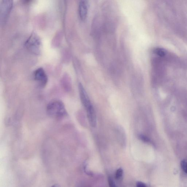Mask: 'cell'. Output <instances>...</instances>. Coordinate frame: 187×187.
Returning a JSON list of instances; mask_svg holds the SVG:
<instances>
[{
	"label": "cell",
	"instance_id": "3957f363",
	"mask_svg": "<svg viewBox=\"0 0 187 187\" xmlns=\"http://www.w3.org/2000/svg\"><path fill=\"white\" fill-rule=\"evenodd\" d=\"M13 0H2L0 9L1 21L3 22L6 20L12 10Z\"/></svg>",
	"mask_w": 187,
	"mask_h": 187
},
{
	"label": "cell",
	"instance_id": "8fae6325",
	"mask_svg": "<svg viewBox=\"0 0 187 187\" xmlns=\"http://www.w3.org/2000/svg\"><path fill=\"white\" fill-rule=\"evenodd\" d=\"M139 137L140 140L144 142H148L150 141L149 138H148L147 137L144 136V135H140Z\"/></svg>",
	"mask_w": 187,
	"mask_h": 187
},
{
	"label": "cell",
	"instance_id": "277c9868",
	"mask_svg": "<svg viewBox=\"0 0 187 187\" xmlns=\"http://www.w3.org/2000/svg\"><path fill=\"white\" fill-rule=\"evenodd\" d=\"M34 78L38 85L42 88L47 85L48 79L45 72L43 68H39L35 70L34 73Z\"/></svg>",
	"mask_w": 187,
	"mask_h": 187
},
{
	"label": "cell",
	"instance_id": "5bb4252c",
	"mask_svg": "<svg viewBox=\"0 0 187 187\" xmlns=\"http://www.w3.org/2000/svg\"><path fill=\"white\" fill-rule=\"evenodd\" d=\"M22 2L25 4H27L31 3L32 0H21Z\"/></svg>",
	"mask_w": 187,
	"mask_h": 187
},
{
	"label": "cell",
	"instance_id": "52a82bcc",
	"mask_svg": "<svg viewBox=\"0 0 187 187\" xmlns=\"http://www.w3.org/2000/svg\"><path fill=\"white\" fill-rule=\"evenodd\" d=\"M88 119L90 125L92 127H95L97 125V118L93 107L86 110Z\"/></svg>",
	"mask_w": 187,
	"mask_h": 187
},
{
	"label": "cell",
	"instance_id": "7c38bea8",
	"mask_svg": "<svg viewBox=\"0 0 187 187\" xmlns=\"http://www.w3.org/2000/svg\"><path fill=\"white\" fill-rule=\"evenodd\" d=\"M108 183L109 186L111 187H115L116 186L114 181L110 177H109L108 178Z\"/></svg>",
	"mask_w": 187,
	"mask_h": 187
},
{
	"label": "cell",
	"instance_id": "30bf717a",
	"mask_svg": "<svg viewBox=\"0 0 187 187\" xmlns=\"http://www.w3.org/2000/svg\"><path fill=\"white\" fill-rule=\"evenodd\" d=\"M154 52L156 54L160 56H164V52L163 51L162 49H156L155 50Z\"/></svg>",
	"mask_w": 187,
	"mask_h": 187
},
{
	"label": "cell",
	"instance_id": "8992f818",
	"mask_svg": "<svg viewBox=\"0 0 187 187\" xmlns=\"http://www.w3.org/2000/svg\"><path fill=\"white\" fill-rule=\"evenodd\" d=\"M88 3L87 0H81L79 3V12L81 19L82 21L86 20L88 14Z\"/></svg>",
	"mask_w": 187,
	"mask_h": 187
},
{
	"label": "cell",
	"instance_id": "4fadbf2b",
	"mask_svg": "<svg viewBox=\"0 0 187 187\" xmlns=\"http://www.w3.org/2000/svg\"><path fill=\"white\" fill-rule=\"evenodd\" d=\"M136 186L138 187H146V186L144 183L140 182H138L136 183Z\"/></svg>",
	"mask_w": 187,
	"mask_h": 187
},
{
	"label": "cell",
	"instance_id": "5b68a950",
	"mask_svg": "<svg viewBox=\"0 0 187 187\" xmlns=\"http://www.w3.org/2000/svg\"><path fill=\"white\" fill-rule=\"evenodd\" d=\"M79 90L81 102L86 110L93 107L84 87L81 83L79 85Z\"/></svg>",
	"mask_w": 187,
	"mask_h": 187
},
{
	"label": "cell",
	"instance_id": "6da1fadb",
	"mask_svg": "<svg viewBox=\"0 0 187 187\" xmlns=\"http://www.w3.org/2000/svg\"><path fill=\"white\" fill-rule=\"evenodd\" d=\"M47 112L51 117L56 118H63L67 115L64 103L59 100H55L49 102L47 105Z\"/></svg>",
	"mask_w": 187,
	"mask_h": 187
},
{
	"label": "cell",
	"instance_id": "7a4b0ae2",
	"mask_svg": "<svg viewBox=\"0 0 187 187\" xmlns=\"http://www.w3.org/2000/svg\"><path fill=\"white\" fill-rule=\"evenodd\" d=\"M25 46L28 51L35 55L41 52V42L38 35L32 33L25 42Z\"/></svg>",
	"mask_w": 187,
	"mask_h": 187
},
{
	"label": "cell",
	"instance_id": "9c48e42d",
	"mask_svg": "<svg viewBox=\"0 0 187 187\" xmlns=\"http://www.w3.org/2000/svg\"><path fill=\"white\" fill-rule=\"evenodd\" d=\"M181 166L182 169L185 173H187V162L186 161L184 160L181 162Z\"/></svg>",
	"mask_w": 187,
	"mask_h": 187
},
{
	"label": "cell",
	"instance_id": "ba28073f",
	"mask_svg": "<svg viewBox=\"0 0 187 187\" xmlns=\"http://www.w3.org/2000/svg\"><path fill=\"white\" fill-rule=\"evenodd\" d=\"M123 171L121 168L117 170L115 174V178L117 180H120L123 177Z\"/></svg>",
	"mask_w": 187,
	"mask_h": 187
}]
</instances>
